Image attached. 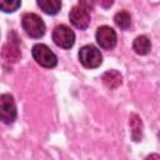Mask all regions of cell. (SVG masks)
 Instances as JSON below:
<instances>
[{"label":"cell","mask_w":160,"mask_h":160,"mask_svg":"<svg viewBox=\"0 0 160 160\" xmlns=\"http://www.w3.org/2000/svg\"><path fill=\"white\" fill-rule=\"evenodd\" d=\"M21 25H22V29L25 30V32L30 38L39 39L45 34V24H44L42 19L34 12L25 14L22 16Z\"/></svg>","instance_id":"6da1fadb"},{"label":"cell","mask_w":160,"mask_h":160,"mask_svg":"<svg viewBox=\"0 0 160 160\" xmlns=\"http://www.w3.org/2000/svg\"><path fill=\"white\" fill-rule=\"evenodd\" d=\"M79 60L80 62L88 69H95L101 65L102 55L98 48L94 45H85L79 51Z\"/></svg>","instance_id":"7a4b0ae2"},{"label":"cell","mask_w":160,"mask_h":160,"mask_svg":"<svg viewBox=\"0 0 160 160\" xmlns=\"http://www.w3.org/2000/svg\"><path fill=\"white\" fill-rule=\"evenodd\" d=\"M32 58L44 68H55L58 64L56 55L45 44H36L32 46Z\"/></svg>","instance_id":"3957f363"},{"label":"cell","mask_w":160,"mask_h":160,"mask_svg":"<svg viewBox=\"0 0 160 160\" xmlns=\"http://www.w3.org/2000/svg\"><path fill=\"white\" fill-rule=\"evenodd\" d=\"M16 119L15 100L10 94L0 95V120L5 124H11Z\"/></svg>","instance_id":"277c9868"},{"label":"cell","mask_w":160,"mask_h":160,"mask_svg":"<svg viewBox=\"0 0 160 160\" xmlns=\"http://www.w3.org/2000/svg\"><path fill=\"white\" fill-rule=\"evenodd\" d=\"M52 40L58 46L62 49H70L75 42V34L69 26L58 25L52 31Z\"/></svg>","instance_id":"5b68a950"},{"label":"cell","mask_w":160,"mask_h":160,"mask_svg":"<svg viewBox=\"0 0 160 160\" xmlns=\"http://www.w3.org/2000/svg\"><path fill=\"white\" fill-rule=\"evenodd\" d=\"M69 19L71 21V24L80 29V30H84L89 26L90 24V14H89V10L85 9L84 6H81L80 4L74 6L71 10H70V14H69Z\"/></svg>","instance_id":"8992f818"},{"label":"cell","mask_w":160,"mask_h":160,"mask_svg":"<svg viewBox=\"0 0 160 160\" xmlns=\"http://www.w3.org/2000/svg\"><path fill=\"white\" fill-rule=\"evenodd\" d=\"M96 41L100 48L110 50L116 45V32L112 28L104 25L100 26L96 31Z\"/></svg>","instance_id":"52a82bcc"},{"label":"cell","mask_w":160,"mask_h":160,"mask_svg":"<svg viewBox=\"0 0 160 160\" xmlns=\"http://www.w3.org/2000/svg\"><path fill=\"white\" fill-rule=\"evenodd\" d=\"M16 40L18 39L12 40L9 36V41L1 49V56L8 62H16L21 58V51H20V48H19V44Z\"/></svg>","instance_id":"ba28073f"},{"label":"cell","mask_w":160,"mask_h":160,"mask_svg":"<svg viewBox=\"0 0 160 160\" xmlns=\"http://www.w3.org/2000/svg\"><path fill=\"white\" fill-rule=\"evenodd\" d=\"M104 85L110 89V90H114L116 88H119L122 82V76L119 71L116 70H108L106 72H104L102 78H101Z\"/></svg>","instance_id":"9c48e42d"},{"label":"cell","mask_w":160,"mask_h":160,"mask_svg":"<svg viewBox=\"0 0 160 160\" xmlns=\"http://www.w3.org/2000/svg\"><path fill=\"white\" fill-rule=\"evenodd\" d=\"M130 130H131V138L134 141H140L142 138V121L136 114H131L129 118Z\"/></svg>","instance_id":"30bf717a"},{"label":"cell","mask_w":160,"mask_h":160,"mask_svg":"<svg viewBox=\"0 0 160 160\" xmlns=\"http://www.w3.org/2000/svg\"><path fill=\"white\" fill-rule=\"evenodd\" d=\"M132 48H134V50H135L136 54H139V55H146L150 51V49H151V42H150V40H149L148 36L140 35V36H138L134 40Z\"/></svg>","instance_id":"8fae6325"},{"label":"cell","mask_w":160,"mask_h":160,"mask_svg":"<svg viewBox=\"0 0 160 160\" xmlns=\"http://www.w3.org/2000/svg\"><path fill=\"white\" fill-rule=\"evenodd\" d=\"M38 6L49 15H55L60 11L61 1L59 0H38Z\"/></svg>","instance_id":"7c38bea8"},{"label":"cell","mask_w":160,"mask_h":160,"mask_svg":"<svg viewBox=\"0 0 160 160\" xmlns=\"http://www.w3.org/2000/svg\"><path fill=\"white\" fill-rule=\"evenodd\" d=\"M114 21H115V24H116L120 29L126 30V29H129L130 25H131V16H130V14H129L128 11H124V10H122V11H119V12L115 14Z\"/></svg>","instance_id":"4fadbf2b"},{"label":"cell","mask_w":160,"mask_h":160,"mask_svg":"<svg viewBox=\"0 0 160 160\" xmlns=\"http://www.w3.org/2000/svg\"><path fill=\"white\" fill-rule=\"evenodd\" d=\"M21 2L20 1H15V0H0V10L5 11V12H14L15 10H18L20 8Z\"/></svg>","instance_id":"5bb4252c"},{"label":"cell","mask_w":160,"mask_h":160,"mask_svg":"<svg viewBox=\"0 0 160 160\" xmlns=\"http://www.w3.org/2000/svg\"><path fill=\"white\" fill-rule=\"evenodd\" d=\"M145 160H160V156L159 154H150L145 158Z\"/></svg>","instance_id":"9a60e30c"},{"label":"cell","mask_w":160,"mask_h":160,"mask_svg":"<svg viewBox=\"0 0 160 160\" xmlns=\"http://www.w3.org/2000/svg\"><path fill=\"white\" fill-rule=\"evenodd\" d=\"M101 5H102V6H106V8H108V6L112 5V1H109V2H104V1H102V2H101Z\"/></svg>","instance_id":"2e32d148"}]
</instances>
